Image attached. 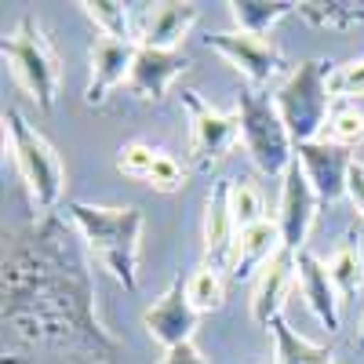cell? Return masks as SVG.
I'll return each instance as SVG.
<instances>
[{"mask_svg": "<svg viewBox=\"0 0 364 364\" xmlns=\"http://www.w3.org/2000/svg\"><path fill=\"white\" fill-rule=\"evenodd\" d=\"M70 219L84 233L87 248L95 252L102 269L117 284H124V291L139 288V240H142V211L139 208H99L73 200Z\"/></svg>", "mask_w": 364, "mask_h": 364, "instance_id": "6da1fadb", "label": "cell"}, {"mask_svg": "<svg viewBox=\"0 0 364 364\" xmlns=\"http://www.w3.org/2000/svg\"><path fill=\"white\" fill-rule=\"evenodd\" d=\"M331 63H321V58H306L299 63L288 80L277 87V102L281 117H284V128L291 135L295 146L302 142H317L321 132L328 128V109H331Z\"/></svg>", "mask_w": 364, "mask_h": 364, "instance_id": "7a4b0ae2", "label": "cell"}, {"mask_svg": "<svg viewBox=\"0 0 364 364\" xmlns=\"http://www.w3.org/2000/svg\"><path fill=\"white\" fill-rule=\"evenodd\" d=\"M4 146L11 149L29 197L37 200L41 211H51L63 200V186H66L63 161H58V154L51 149V142L29 124L18 109H11V113H4Z\"/></svg>", "mask_w": 364, "mask_h": 364, "instance_id": "3957f363", "label": "cell"}, {"mask_svg": "<svg viewBox=\"0 0 364 364\" xmlns=\"http://www.w3.org/2000/svg\"><path fill=\"white\" fill-rule=\"evenodd\" d=\"M0 51H4L8 66L15 70L18 84L29 91V99L37 102V109L51 113L55 109V95H58V84H63V66H58V55L48 44L44 29L26 15L4 37Z\"/></svg>", "mask_w": 364, "mask_h": 364, "instance_id": "277c9868", "label": "cell"}, {"mask_svg": "<svg viewBox=\"0 0 364 364\" xmlns=\"http://www.w3.org/2000/svg\"><path fill=\"white\" fill-rule=\"evenodd\" d=\"M237 117H240V142L252 154L255 168L266 175H284L295 164V142L284 128L277 102L248 87L237 99Z\"/></svg>", "mask_w": 364, "mask_h": 364, "instance_id": "5b68a950", "label": "cell"}, {"mask_svg": "<svg viewBox=\"0 0 364 364\" xmlns=\"http://www.w3.org/2000/svg\"><path fill=\"white\" fill-rule=\"evenodd\" d=\"M182 106L190 113V149H193V164L208 168L219 157H226V149L240 139V117L237 113H219L211 109L200 91H182Z\"/></svg>", "mask_w": 364, "mask_h": 364, "instance_id": "8992f818", "label": "cell"}, {"mask_svg": "<svg viewBox=\"0 0 364 364\" xmlns=\"http://www.w3.org/2000/svg\"><path fill=\"white\" fill-rule=\"evenodd\" d=\"M317 215V193L310 186L306 171L299 168V161L284 171L281 182V211H277V230H281V248L288 252H306V237Z\"/></svg>", "mask_w": 364, "mask_h": 364, "instance_id": "52a82bcc", "label": "cell"}, {"mask_svg": "<svg viewBox=\"0 0 364 364\" xmlns=\"http://www.w3.org/2000/svg\"><path fill=\"white\" fill-rule=\"evenodd\" d=\"M295 161L306 171L317 200H339L346 193V178H350V168H353V157H350L346 146H336L328 139L302 142V146H295Z\"/></svg>", "mask_w": 364, "mask_h": 364, "instance_id": "ba28073f", "label": "cell"}, {"mask_svg": "<svg viewBox=\"0 0 364 364\" xmlns=\"http://www.w3.org/2000/svg\"><path fill=\"white\" fill-rule=\"evenodd\" d=\"M208 48H215L226 63H233L240 73L252 80V87H262L269 84L284 70V58L281 51L266 44L262 37H248V33H211L208 37Z\"/></svg>", "mask_w": 364, "mask_h": 364, "instance_id": "9c48e42d", "label": "cell"}, {"mask_svg": "<svg viewBox=\"0 0 364 364\" xmlns=\"http://www.w3.org/2000/svg\"><path fill=\"white\" fill-rule=\"evenodd\" d=\"M146 331L154 336L164 350H175L182 343L193 339V328H197V310L186 295V284L171 281V288L146 310Z\"/></svg>", "mask_w": 364, "mask_h": 364, "instance_id": "30bf717a", "label": "cell"}, {"mask_svg": "<svg viewBox=\"0 0 364 364\" xmlns=\"http://www.w3.org/2000/svg\"><path fill=\"white\" fill-rule=\"evenodd\" d=\"M233 252H237V226L230 211V178H219L204 208V266L223 273L226 266H233Z\"/></svg>", "mask_w": 364, "mask_h": 364, "instance_id": "8fae6325", "label": "cell"}, {"mask_svg": "<svg viewBox=\"0 0 364 364\" xmlns=\"http://www.w3.org/2000/svg\"><path fill=\"white\" fill-rule=\"evenodd\" d=\"M135 55H139V41L95 37V44H91V84H87V95L84 99L91 106H102L109 91L132 77Z\"/></svg>", "mask_w": 364, "mask_h": 364, "instance_id": "7c38bea8", "label": "cell"}, {"mask_svg": "<svg viewBox=\"0 0 364 364\" xmlns=\"http://www.w3.org/2000/svg\"><path fill=\"white\" fill-rule=\"evenodd\" d=\"M299 281V255L281 248L277 255H273L255 277V288H252V317L259 324L269 328L273 317L284 314V299L291 291V284Z\"/></svg>", "mask_w": 364, "mask_h": 364, "instance_id": "4fadbf2b", "label": "cell"}, {"mask_svg": "<svg viewBox=\"0 0 364 364\" xmlns=\"http://www.w3.org/2000/svg\"><path fill=\"white\" fill-rule=\"evenodd\" d=\"M299 288H302V299H306L310 314L321 321V328L336 331L339 328V291L331 284V273H328V262H321L317 255L310 252H299Z\"/></svg>", "mask_w": 364, "mask_h": 364, "instance_id": "5bb4252c", "label": "cell"}, {"mask_svg": "<svg viewBox=\"0 0 364 364\" xmlns=\"http://www.w3.org/2000/svg\"><path fill=\"white\" fill-rule=\"evenodd\" d=\"M182 70H186V55H182V51H157V48H142L139 44L128 87L135 91L139 99H161L168 91V84Z\"/></svg>", "mask_w": 364, "mask_h": 364, "instance_id": "9a60e30c", "label": "cell"}, {"mask_svg": "<svg viewBox=\"0 0 364 364\" xmlns=\"http://www.w3.org/2000/svg\"><path fill=\"white\" fill-rule=\"evenodd\" d=\"M193 22H197V4H178V0L154 4V11L146 15V29L139 44L157 48V51H178L182 37L190 33Z\"/></svg>", "mask_w": 364, "mask_h": 364, "instance_id": "2e32d148", "label": "cell"}, {"mask_svg": "<svg viewBox=\"0 0 364 364\" xmlns=\"http://www.w3.org/2000/svg\"><path fill=\"white\" fill-rule=\"evenodd\" d=\"M281 252V230L277 223H255L248 230L237 233V252H233V277L237 281H248L255 269H262L273 255Z\"/></svg>", "mask_w": 364, "mask_h": 364, "instance_id": "e0dca14e", "label": "cell"}, {"mask_svg": "<svg viewBox=\"0 0 364 364\" xmlns=\"http://www.w3.org/2000/svg\"><path fill=\"white\" fill-rule=\"evenodd\" d=\"M269 331L273 339H277V364H336V353H331L328 346H317L310 339H302L299 331L281 317L269 321Z\"/></svg>", "mask_w": 364, "mask_h": 364, "instance_id": "ac0fdd59", "label": "cell"}, {"mask_svg": "<svg viewBox=\"0 0 364 364\" xmlns=\"http://www.w3.org/2000/svg\"><path fill=\"white\" fill-rule=\"evenodd\" d=\"M237 26H240V33H248V37H266L273 26H277L284 15L295 11V4H284V0H233L230 4Z\"/></svg>", "mask_w": 364, "mask_h": 364, "instance_id": "d6986e66", "label": "cell"}, {"mask_svg": "<svg viewBox=\"0 0 364 364\" xmlns=\"http://www.w3.org/2000/svg\"><path fill=\"white\" fill-rule=\"evenodd\" d=\"M328 273H331V284H336L339 299H350L360 281H364V255L360 248L353 245V240H343V245L336 248V255L328 259Z\"/></svg>", "mask_w": 364, "mask_h": 364, "instance_id": "ffe728a7", "label": "cell"}, {"mask_svg": "<svg viewBox=\"0 0 364 364\" xmlns=\"http://www.w3.org/2000/svg\"><path fill=\"white\" fill-rule=\"evenodd\" d=\"M295 11L302 18H310L314 26H328V29H346L364 22V4H343V0H306V4H295Z\"/></svg>", "mask_w": 364, "mask_h": 364, "instance_id": "44dd1931", "label": "cell"}, {"mask_svg": "<svg viewBox=\"0 0 364 364\" xmlns=\"http://www.w3.org/2000/svg\"><path fill=\"white\" fill-rule=\"evenodd\" d=\"M87 11V18L99 26L102 37H113V41H135L132 37V26H128V8L117 4V0H84L80 4Z\"/></svg>", "mask_w": 364, "mask_h": 364, "instance_id": "7402d4cb", "label": "cell"}, {"mask_svg": "<svg viewBox=\"0 0 364 364\" xmlns=\"http://www.w3.org/2000/svg\"><path fill=\"white\" fill-rule=\"evenodd\" d=\"M230 211H233L237 233L262 223V193L245 178H230Z\"/></svg>", "mask_w": 364, "mask_h": 364, "instance_id": "603a6c76", "label": "cell"}, {"mask_svg": "<svg viewBox=\"0 0 364 364\" xmlns=\"http://www.w3.org/2000/svg\"><path fill=\"white\" fill-rule=\"evenodd\" d=\"M186 295H190V302H193L197 314L219 310V306H223V277H219V269L200 266L193 277L186 281Z\"/></svg>", "mask_w": 364, "mask_h": 364, "instance_id": "cb8c5ba5", "label": "cell"}, {"mask_svg": "<svg viewBox=\"0 0 364 364\" xmlns=\"http://www.w3.org/2000/svg\"><path fill=\"white\" fill-rule=\"evenodd\" d=\"M328 142H336V146H360L364 142V113L346 106L339 109L336 117L328 120Z\"/></svg>", "mask_w": 364, "mask_h": 364, "instance_id": "d4e9b609", "label": "cell"}, {"mask_svg": "<svg viewBox=\"0 0 364 364\" xmlns=\"http://www.w3.org/2000/svg\"><path fill=\"white\" fill-rule=\"evenodd\" d=\"M154 164H157V149H149L142 142H128V146H120V154H117V171L128 175V178H149Z\"/></svg>", "mask_w": 364, "mask_h": 364, "instance_id": "484cf974", "label": "cell"}, {"mask_svg": "<svg viewBox=\"0 0 364 364\" xmlns=\"http://www.w3.org/2000/svg\"><path fill=\"white\" fill-rule=\"evenodd\" d=\"M146 182L157 193H175V190H182V182H186V171H182V164L171 154H161L157 149V164H154V171H149Z\"/></svg>", "mask_w": 364, "mask_h": 364, "instance_id": "4316f807", "label": "cell"}, {"mask_svg": "<svg viewBox=\"0 0 364 364\" xmlns=\"http://www.w3.org/2000/svg\"><path fill=\"white\" fill-rule=\"evenodd\" d=\"M331 95H346V99L364 95V58H353V63L331 73Z\"/></svg>", "mask_w": 364, "mask_h": 364, "instance_id": "83f0119b", "label": "cell"}, {"mask_svg": "<svg viewBox=\"0 0 364 364\" xmlns=\"http://www.w3.org/2000/svg\"><path fill=\"white\" fill-rule=\"evenodd\" d=\"M346 197L353 200L357 215L364 219V164H360V161H353V168H350V178H346Z\"/></svg>", "mask_w": 364, "mask_h": 364, "instance_id": "f1b7e54d", "label": "cell"}, {"mask_svg": "<svg viewBox=\"0 0 364 364\" xmlns=\"http://www.w3.org/2000/svg\"><path fill=\"white\" fill-rule=\"evenodd\" d=\"M161 364H204V357H200V350L193 343H182L175 350H164Z\"/></svg>", "mask_w": 364, "mask_h": 364, "instance_id": "f546056e", "label": "cell"}, {"mask_svg": "<svg viewBox=\"0 0 364 364\" xmlns=\"http://www.w3.org/2000/svg\"><path fill=\"white\" fill-rule=\"evenodd\" d=\"M357 350L364 353V321H360V336H357Z\"/></svg>", "mask_w": 364, "mask_h": 364, "instance_id": "4dcf8cb0", "label": "cell"}]
</instances>
